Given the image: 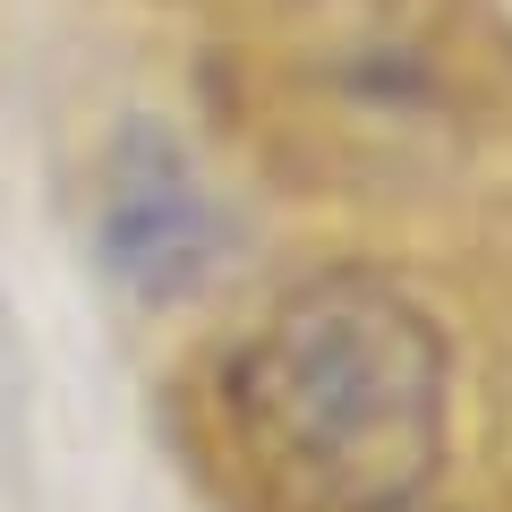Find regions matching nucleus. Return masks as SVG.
Segmentation results:
<instances>
[{"label":"nucleus","mask_w":512,"mask_h":512,"mask_svg":"<svg viewBox=\"0 0 512 512\" xmlns=\"http://www.w3.org/2000/svg\"><path fill=\"white\" fill-rule=\"evenodd\" d=\"M222 402L282 512L419 504L444 461V333L393 282L325 274L265 316Z\"/></svg>","instance_id":"f257e3e1"},{"label":"nucleus","mask_w":512,"mask_h":512,"mask_svg":"<svg viewBox=\"0 0 512 512\" xmlns=\"http://www.w3.org/2000/svg\"><path fill=\"white\" fill-rule=\"evenodd\" d=\"M103 256L137 299H188L222 265V214L205 171L163 128H128L103 180Z\"/></svg>","instance_id":"f03ea898"},{"label":"nucleus","mask_w":512,"mask_h":512,"mask_svg":"<svg viewBox=\"0 0 512 512\" xmlns=\"http://www.w3.org/2000/svg\"><path fill=\"white\" fill-rule=\"evenodd\" d=\"M393 512H427V504H393Z\"/></svg>","instance_id":"7ed1b4c3"}]
</instances>
